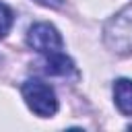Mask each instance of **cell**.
<instances>
[{
  "instance_id": "1",
  "label": "cell",
  "mask_w": 132,
  "mask_h": 132,
  "mask_svg": "<svg viewBox=\"0 0 132 132\" xmlns=\"http://www.w3.org/2000/svg\"><path fill=\"white\" fill-rule=\"evenodd\" d=\"M23 99L25 103L29 105V109L39 116V118H50L58 111V99H56V93L54 89L43 82V80H37V78H31V80H25L23 87Z\"/></svg>"
},
{
  "instance_id": "7",
  "label": "cell",
  "mask_w": 132,
  "mask_h": 132,
  "mask_svg": "<svg viewBox=\"0 0 132 132\" xmlns=\"http://www.w3.org/2000/svg\"><path fill=\"white\" fill-rule=\"evenodd\" d=\"M35 2H39L43 6H50V8H60L64 4V0H35Z\"/></svg>"
},
{
  "instance_id": "5",
  "label": "cell",
  "mask_w": 132,
  "mask_h": 132,
  "mask_svg": "<svg viewBox=\"0 0 132 132\" xmlns=\"http://www.w3.org/2000/svg\"><path fill=\"white\" fill-rule=\"evenodd\" d=\"M113 101L124 116H132V80L118 78L113 82Z\"/></svg>"
},
{
  "instance_id": "4",
  "label": "cell",
  "mask_w": 132,
  "mask_h": 132,
  "mask_svg": "<svg viewBox=\"0 0 132 132\" xmlns=\"http://www.w3.org/2000/svg\"><path fill=\"white\" fill-rule=\"evenodd\" d=\"M43 72L52 76H68V74H76V66L68 56H64L62 52H56V54L45 56Z\"/></svg>"
},
{
  "instance_id": "3",
  "label": "cell",
  "mask_w": 132,
  "mask_h": 132,
  "mask_svg": "<svg viewBox=\"0 0 132 132\" xmlns=\"http://www.w3.org/2000/svg\"><path fill=\"white\" fill-rule=\"evenodd\" d=\"M27 43H29V47H33L35 52H39L43 56L62 52V45H64L60 33L50 23H35L27 33Z\"/></svg>"
},
{
  "instance_id": "2",
  "label": "cell",
  "mask_w": 132,
  "mask_h": 132,
  "mask_svg": "<svg viewBox=\"0 0 132 132\" xmlns=\"http://www.w3.org/2000/svg\"><path fill=\"white\" fill-rule=\"evenodd\" d=\"M105 43L118 54L132 52V4L118 12L105 27Z\"/></svg>"
},
{
  "instance_id": "6",
  "label": "cell",
  "mask_w": 132,
  "mask_h": 132,
  "mask_svg": "<svg viewBox=\"0 0 132 132\" xmlns=\"http://www.w3.org/2000/svg\"><path fill=\"white\" fill-rule=\"evenodd\" d=\"M12 23H14V12L4 2H0V39L6 37V33L12 27Z\"/></svg>"
}]
</instances>
